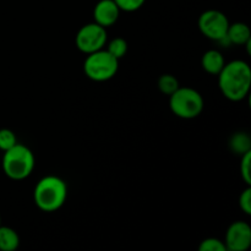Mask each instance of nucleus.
I'll use <instances>...</instances> for the list:
<instances>
[{
    "label": "nucleus",
    "instance_id": "nucleus-1",
    "mask_svg": "<svg viewBox=\"0 0 251 251\" xmlns=\"http://www.w3.org/2000/svg\"><path fill=\"white\" fill-rule=\"evenodd\" d=\"M218 87L227 100L239 102L248 97L251 88V69L244 60L226 63L218 74Z\"/></svg>",
    "mask_w": 251,
    "mask_h": 251
},
{
    "label": "nucleus",
    "instance_id": "nucleus-2",
    "mask_svg": "<svg viewBox=\"0 0 251 251\" xmlns=\"http://www.w3.org/2000/svg\"><path fill=\"white\" fill-rule=\"evenodd\" d=\"M68 198V185L65 180L56 176H47L34 186L33 200L37 207L43 212H55L60 210Z\"/></svg>",
    "mask_w": 251,
    "mask_h": 251
},
{
    "label": "nucleus",
    "instance_id": "nucleus-3",
    "mask_svg": "<svg viewBox=\"0 0 251 251\" xmlns=\"http://www.w3.org/2000/svg\"><path fill=\"white\" fill-rule=\"evenodd\" d=\"M36 166V158L31 150L17 142L15 146L4 152L1 167L5 176L12 180H24L28 178Z\"/></svg>",
    "mask_w": 251,
    "mask_h": 251
},
{
    "label": "nucleus",
    "instance_id": "nucleus-4",
    "mask_svg": "<svg viewBox=\"0 0 251 251\" xmlns=\"http://www.w3.org/2000/svg\"><path fill=\"white\" fill-rule=\"evenodd\" d=\"M205 100L198 90L191 87H179L169 96V108L176 117L181 119H194L202 113Z\"/></svg>",
    "mask_w": 251,
    "mask_h": 251
},
{
    "label": "nucleus",
    "instance_id": "nucleus-5",
    "mask_svg": "<svg viewBox=\"0 0 251 251\" xmlns=\"http://www.w3.org/2000/svg\"><path fill=\"white\" fill-rule=\"evenodd\" d=\"M118 70H119V60L104 48L87 54L83 61L85 75L96 82L110 80L117 75Z\"/></svg>",
    "mask_w": 251,
    "mask_h": 251
},
{
    "label": "nucleus",
    "instance_id": "nucleus-6",
    "mask_svg": "<svg viewBox=\"0 0 251 251\" xmlns=\"http://www.w3.org/2000/svg\"><path fill=\"white\" fill-rule=\"evenodd\" d=\"M198 27L206 38L215 42L227 41L229 20L220 10H206L198 20Z\"/></svg>",
    "mask_w": 251,
    "mask_h": 251
},
{
    "label": "nucleus",
    "instance_id": "nucleus-7",
    "mask_svg": "<svg viewBox=\"0 0 251 251\" xmlns=\"http://www.w3.org/2000/svg\"><path fill=\"white\" fill-rule=\"evenodd\" d=\"M108 41L107 29L95 21L86 24L77 31L75 37L76 47L80 51L87 54L104 48Z\"/></svg>",
    "mask_w": 251,
    "mask_h": 251
},
{
    "label": "nucleus",
    "instance_id": "nucleus-8",
    "mask_svg": "<svg viewBox=\"0 0 251 251\" xmlns=\"http://www.w3.org/2000/svg\"><path fill=\"white\" fill-rule=\"evenodd\" d=\"M225 244L227 250L245 251L251 245V227L244 221L232 223L226 233Z\"/></svg>",
    "mask_w": 251,
    "mask_h": 251
},
{
    "label": "nucleus",
    "instance_id": "nucleus-9",
    "mask_svg": "<svg viewBox=\"0 0 251 251\" xmlns=\"http://www.w3.org/2000/svg\"><path fill=\"white\" fill-rule=\"evenodd\" d=\"M120 12L122 11L114 0H100L93 9V19L96 24L107 28L118 21Z\"/></svg>",
    "mask_w": 251,
    "mask_h": 251
},
{
    "label": "nucleus",
    "instance_id": "nucleus-10",
    "mask_svg": "<svg viewBox=\"0 0 251 251\" xmlns=\"http://www.w3.org/2000/svg\"><path fill=\"white\" fill-rule=\"evenodd\" d=\"M225 64V56L217 49H210V50L205 51L201 58V66L210 75H218Z\"/></svg>",
    "mask_w": 251,
    "mask_h": 251
},
{
    "label": "nucleus",
    "instance_id": "nucleus-11",
    "mask_svg": "<svg viewBox=\"0 0 251 251\" xmlns=\"http://www.w3.org/2000/svg\"><path fill=\"white\" fill-rule=\"evenodd\" d=\"M226 39L229 43L237 44V46H245L251 41V32L249 26L244 22L229 24Z\"/></svg>",
    "mask_w": 251,
    "mask_h": 251
},
{
    "label": "nucleus",
    "instance_id": "nucleus-12",
    "mask_svg": "<svg viewBox=\"0 0 251 251\" xmlns=\"http://www.w3.org/2000/svg\"><path fill=\"white\" fill-rule=\"evenodd\" d=\"M19 247V233L14 228L0 225V251H16Z\"/></svg>",
    "mask_w": 251,
    "mask_h": 251
},
{
    "label": "nucleus",
    "instance_id": "nucleus-13",
    "mask_svg": "<svg viewBox=\"0 0 251 251\" xmlns=\"http://www.w3.org/2000/svg\"><path fill=\"white\" fill-rule=\"evenodd\" d=\"M229 147L235 154L243 156L251 151V139L247 132H235L229 140Z\"/></svg>",
    "mask_w": 251,
    "mask_h": 251
},
{
    "label": "nucleus",
    "instance_id": "nucleus-14",
    "mask_svg": "<svg viewBox=\"0 0 251 251\" xmlns=\"http://www.w3.org/2000/svg\"><path fill=\"white\" fill-rule=\"evenodd\" d=\"M157 86H158V90L167 96H171L172 93H174L180 87L178 78L171 74H164V75L159 76Z\"/></svg>",
    "mask_w": 251,
    "mask_h": 251
},
{
    "label": "nucleus",
    "instance_id": "nucleus-15",
    "mask_svg": "<svg viewBox=\"0 0 251 251\" xmlns=\"http://www.w3.org/2000/svg\"><path fill=\"white\" fill-rule=\"evenodd\" d=\"M127 49H129V46H127V42L125 41L122 37H117V38L112 39V41L108 43L107 50L112 54L113 56L120 60V59L124 58L127 53Z\"/></svg>",
    "mask_w": 251,
    "mask_h": 251
},
{
    "label": "nucleus",
    "instance_id": "nucleus-16",
    "mask_svg": "<svg viewBox=\"0 0 251 251\" xmlns=\"http://www.w3.org/2000/svg\"><path fill=\"white\" fill-rule=\"evenodd\" d=\"M17 144V137L15 132L10 129H0V150L2 152L7 151Z\"/></svg>",
    "mask_w": 251,
    "mask_h": 251
},
{
    "label": "nucleus",
    "instance_id": "nucleus-17",
    "mask_svg": "<svg viewBox=\"0 0 251 251\" xmlns=\"http://www.w3.org/2000/svg\"><path fill=\"white\" fill-rule=\"evenodd\" d=\"M200 251H227L223 240L218 238H206L199 245Z\"/></svg>",
    "mask_w": 251,
    "mask_h": 251
},
{
    "label": "nucleus",
    "instance_id": "nucleus-18",
    "mask_svg": "<svg viewBox=\"0 0 251 251\" xmlns=\"http://www.w3.org/2000/svg\"><path fill=\"white\" fill-rule=\"evenodd\" d=\"M240 157V176L247 185H251V151Z\"/></svg>",
    "mask_w": 251,
    "mask_h": 251
},
{
    "label": "nucleus",
    "instance_id": "nucleus-19",
    "mask_svg": "<svg viewBox=\"0 0 251 251\" xmlns=\"http://www.w3.org/2000/svg\"><path fill=\"white\" fill-rule=\"evenodd\" d=\"M114 1L119 6L120 11L134 12L141 9L145 2H146V0H114Z\"/></svg>",
    "mask_w": 251,
    "mask_h": 251
},
{
    "label": "nucleus",
    "instance_id": "nucleus-20",
    "mask_svg": "<svg viewBox=\"0 0 251 251\" xmlns=\"http://www.w3.org/2000/svg\"><path fill=\"white\" fill-rule=\"evenodd\" d=\"M239 207L245 215H251V188L248 185L239 196Z\"/></svg>",
    "mask_w": 251,
    "mask_h": 251
},
{
    "label": "nucleus",
    "instance_id": "nucleus-21",
    "mask_svg": "<svg viewBox=\"0 0 251 251\" xmlns=\"http://www.w3.org/2000/svg\"><path fill=\"white\" fill-rule=\"evenodd\" d=\"M0 225H1V220H0Z\"/></svg>",
    "mask_w": 251,
    "mask_h": 251
}]
</instances>
